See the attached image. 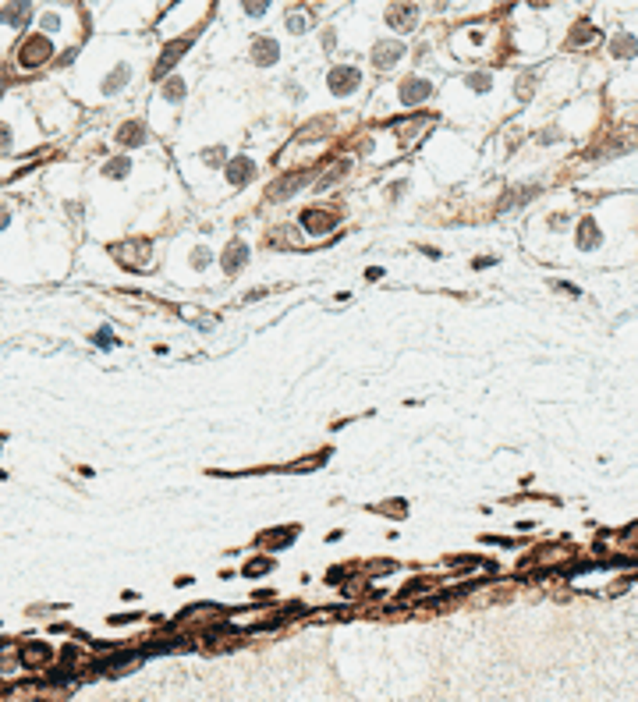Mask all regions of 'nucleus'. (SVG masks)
Here are the masks:
<instances>
[{"mask_svg": "<svg viewBox=\"0 0 638 702\" xmlns=\"http://www.w3.org/2000/svg\"><path fill=\"white\" fill-rule=\"evenodd\" d=\"M139 61L128 54V46L114 43V39H99L82 54V71L75 75V82L82 79L86 100H117L121 93H128L139 79Z\"/></svg>", "mask_w": 638, "mask_h": 702, "instance_id": "obj_1", "label": "nucleus"}, {"mask_svg": "<svg viewBox=\"0 0 638 702\" xmlns=\"http://www.w3.org/2000/svg\"><path fill=\"white\" fill-rule=\"evenodd\" d=\"M54 54H57L54 36L39 32V36H29V39H21V43H18V50H14V64H18L21 71H39V68H46V64L54 61Z\"/></svg>", "mask_w": 638, "mask_h": 702, "instance_id": "obj_2", "label": "nucleus"}, {"mask_svg": "<svg viewBox=\"0 0 638 702\" xmlns=\"http://www.w3.org/2000/svg\"><path fill=\"white\" fill-rule=\"evenodd\" d=\"M206 7H209V0H178V4L171 7V14L160 21V32H184L188 25L202 21Z\"/></svg>", "mask_w": 638, "mask_h": 702, "instance_id": "obj_3", "label": "nucleus"}, {"mask_svg": "<svg viewBox=\"0 0 638 702\" xmlns=\"http://www.w3.org/2000/svg\"><path fill=\"white\" fill-rule=\"evenodd\" d=\"M181 100H184V82L181 79H171V82L160 89V100L153 103V124H156V128H167V124H171V114L181 106Z\"/></svg>", "mask_w": 638, "mask_h": 702, "instance_id": "obj_4", "label": "nucleus"}, {"mask_svg": "<svg viewBox=\"0 0 638 702\" xmlns=\"http://www.w3.org/2000/svg\"><path fill=\"white\" fill-rule=\"evenodd\" d=\"M32 21V0H7L0 7V29L4 32H21Z\"/></svg>", "mask_w": 638, "mask_h": 702, "instance_id": "obj_5", "label": "nucleus"}, {"mask_svg": "<svg viewBox=\"0 0 638 702\" xmlns=\"http://www.w3.org/2000/svg\"><path fill=\"white\" fill-rule=\"evenodd\" d=\"M327 86H330V93H334V96H352V93L362 86V71H359V68H352V64H341V68H334V71H330Z\"/></svg>", "mask_w": 638, "mask_h": 702, "instance_id": "obj_6", "label": "nucleus"}, {"mask_svg": "<svg viewBox=\"0 0 638 702\" xmlns=\"http://www.w3.org/2000/svg\"><path fill=\"white\" fill-rule=\"evenodd\" d=\"M334 224H337V213H334L330 206H309V209L301 213V227H305L309 234H327Z\"/></svg>", "mask_w": 638, "mask_h": 702, "instance_id": "obj_7", "label": "nucleus"}, {"mask_svg": "<svg viewBox=\"0 0 638 702\" xmlns=\"http://www.w3.org/2000/svg\"><path fill=\"white\" fill-rule=\"evenodd\" d=\"M401 54H404V43L401 39H379L372 46V68H390V64L401 61Z\"/></svg>", "mask_w": 638, "mask_h": 702, "instance_id": "obj_8", "label": "nucleus"}, {"mask_svg": "<svg viewBox=\"0 0 638 702\" xmlns=\"http://www.w3.org/2000/svg\"><path fill=\"white\" fill-rule=\"evenodd\" d=\"M429 93H433V86L426 79H408V82H401L397 100L404 103V106H419L422 100H429Z\"/></svg>", "mask_w": 638, "mask_h": 702, "instance_id": "obj_9", "label": "nucleus"}, {"mask_svg": "<svg viewBox=\"0 0 638 702\" xmlns=\"http://www.w3.org/2000/svg\"><path fill=\"white\" fill-rule=\"evenodd\" d=\"M188 46H191V39H188V36H181V39H174V43H171L164 54H160V61H156V79H164L167 71H174V64H178V61L184 57V50H188Z\"/></svg>", "mask_w": 638, "mask_h": 702, "instance_id": "obj_10", "label": "nucleus"}, {"mask_svg": "<svg viewBox=\"0 0 638 702\" xmlns=\"http://www.w3.org/2000/svg\"><path fill=\"white\" fill-rule=\"evenodd\" d=\"M114 256H117V259H124V263H131V266L139 263V270H146L149 241H139V245H135V241H124V245H117V249H114Z\"/></svg>", "mask_w": 638, "mask_h": 702, "instance_id": "obj_11", "label": "nucleus"}, {"mask_svg": "<svg viewBox=\"0 0 638 702\" xmlns=\"http://www.w3.org/2000/svg\"><path fill=\"white\" fill-rule=\"evenodd\" d=\"M117 142H121L124 149L142 146V142H146V128H142V121H124V124L117 128Z\"/></svg>", "mask_w": 638, "mask_h": 702, "instance_id": "obj_12", "label": "nucleus"}, {"mask_svg": "<svg viewBox=\"0 0 638 702\" xmlns=\"http://www.w3.org/2000/svg\"><path fill=\"white\" fill-rule=\"evenodd\" d=\"M252 174H256V164H252L249 156H238V160L227 167V181H231L234 189H241L245 181H252Z\"/></svg>", "mask_w": 638, "mask_h": 702, "instance_id": "obj_13", "label": "nucleus"}, {"mask_svg": "<svg viewBox=\"0 0 638 702\" xmlns=\"http://www.w3.org/2000/svg\"><path fill=\"white\" fill-rule=\"evenodd\" d=\"M387 21H390L394 29H408V25L419 21V11H415L412 4H394V7L387 11Z\"/></svg>", "mask_w": 638, "mask_h": 702, "instance_id": "obj_14", "label": "nucleus"}, {"mask_svg": "<svg viewBox=\"0 0 638 702\" xmlns=\"http://www.w3.org/2000/svg\"><path fill=\"white\" fill-rule=\"evenodd\" d=\"M245 263H249V245H245V241H234V245L224 252V270H227V274H238Z\"/></svg>", "mask_w": 638, "mask_h": 702, "instance_id": "obj_15", "label": "nucleus"}, {"mask_svg": "<svg viewBox=\"0 0 638 702\" xmlns=\"http://www.w3.org/2000/svg\"><path fill=\"white\" fill-rule=\"evenodd\" d=\"M276 54H280V50H276V39H270V36H263V39L252 46V61H256L259 68H270L276 61Z\"/></svg>", "mask_w": 638, "mask_h": 702, "instance_id": "obj_16", "label": "nucleus"}, {"mask_svg": "<svg viewBox=\"0 0 638 702\" xmlns=\"http://www.w3.org/2000/svg\"><path fill=\"white\" fill-rule=\"evenodd\" d=\"M301 185H305V174H291V178L276 181L274 189H270V199H287V196H294Z\"/></svg>", "mask_w": 638, "mask_h": 702, "instance_id": "obj_17", "label": "nucleus"}, {"mask_svg": "<svg viewBox=\"0 0 638 702\" xmlns=\"http://www.w3.org/2000/svg\"><path fill=\"white\" fill-rule=\"evenodd\" d=\"M305 29H312V11H309V7H294V11L287 14V32L301 36Z\"/></svg>", "mask_w": 638, "mask_h": 702, "instance_id": "obj_18", "label": "nucleus"}, {"mask_svg": "<svg viewBox=\"0 0 638 702\" xmlns=\"http://www.w3.org/2000/svg\"><path fill=\"white\" fill-rule=\"evenodd\" d=\"M394 131H397V139H401L404 146H412V142L426 131V121H397V124H394Z\"/></svg>", "mask_w": 638, "mask_h": 702, "instance_id": "obj_19", "label": "nucleus"}, {"mask_svg": "<svg viewBox=\"0 0 638 702\" xmlns=\"http://www.w3.org/2000/svg\"><path fill=\"white\" fill-rule=\"evenodd\" d=\"M578 245H582V249H596V245H599V231H596L592 220H582V227H578Z\"/></svg>", "mask_w": 638, "mask_h": 702, "instance_id": "obj_20", "label": "nucleus"}, {"mask_svg": "<svg viewBox=\"0 0 638 702\" xmlns=\"http://www.w3.org/2000/svg\"><path fill=\"white\" fill-rule=\"evenodd\" d=\"M334 131V121H316V128H301V142H316Z\"/></svg>", "mask_w": 638, "mask_h": 702, "instance_id": "obj_21", "label": "nucleus"}, {"mask_svg": "<svg viewBox=\"0 0 638 702\" xmlns=\"http://www.w3.org/2000/svg\"><path fill=\"white\" fill-rule=\"evenodd\" d=\"M341 174H348V160H341L337 167H330V171H327V174L319 178V189H330V185H334V181H337Z\"/></svg>", "mask_w": 638, "mask_h": 702, "instance_id": "obj_22", "label": "nucleus"}, {"mask_svg": "<svg viewBox=\"0 0 638 702\" xmlns=\"http://www.w3.org/2000/svg\"><path fill=\"white\" fill-rule=\"evenodd\" d=\"M592 39H596L592 29H574V32H571V46H585V43H592Z\"/></svg>", "mask_w": 638, "mask_h": 702, "instance_id": "obj_23", "label": "nucleus"}, {"mask_svg": "<svg viewBox=\"0 0 638 702\" xmlns=\"http://www.w3.org/2000/svg\"><path fill=\"white\" fill-rule=\"evenodd\" d=\"M241 4H245V14H252V18L266 14V7H270V0H241Z\"/></svg>", "mask_w": 638, "mask_h": 702, "instance_id": "obj_24", "label": "nucleus"}, {"mask_svg": "<svg viewBox=\"0 0 638 702\" xmlns=\"http://www.w3.org/2000/svg\"><path fill=\"white\" fill-rule=\"evenodd\" d=\"M202 160H206L209 167H216V164L224 160V146H213V149H206V153H202Z\"/></svg>", "mask_w": 638, "mask_h": 702, "instance_id": "obj_25", "label": "nucleus"}, {"mask_svg": "<svg viewBox=\"0 0 638 702\" xmlns=\"http://www.w3.org/2000/svg\"><path fill=\"white\" fill-rule=\"evenodd\" d=\"M4 89H7V75H4V68H0V96H4Z\"/></svg>", "mask_w": 638, "mask_h": 702, "instance_id": "obj_26", "label": "nucleus"}, {"mask_svg": "<svg viewBox=\"0 0 638 702\" xmlns=\"http://www.w3.org/2000/svg\"><path fill=\"white\" fill-rule=\"evenodd\" d=\"M532 4H536V7H547L549 0H532Z\"/></svg>", "mask_w": 638, "mask_h": 702, "instance_id": "obj_27", "label": "nucleus"}, {"mask_svg": "<svg viewBox=\"0 0 638 702\" xmlns=\"http://www.w3.org/2000/svg\"><path fill=\"white\" fill-rule=\"evenodd\" d=\"M89 4H99V0H89Z\"/></svg>", "mask_w": 638, "mask_h": 702, "instance_id": "obj_28", "label": "nucleus"}]
</instances>
